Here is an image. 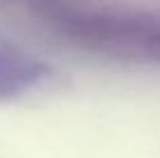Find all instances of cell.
<instances>
[{"instance_id":"obj_1","label":"cell","mask_w":160,"mask_h":158,"mask_svg":"<svg viewBox=\"0 0 160 158\" xmlns=\"http://www.w3.org/2000/svg\"><path fill=\"white\" fill-rule=\"evenodd\" d=\"M51 70L40 58L0 37V102L19 100L47 86Z\"/></svg>"}]
</instances>
